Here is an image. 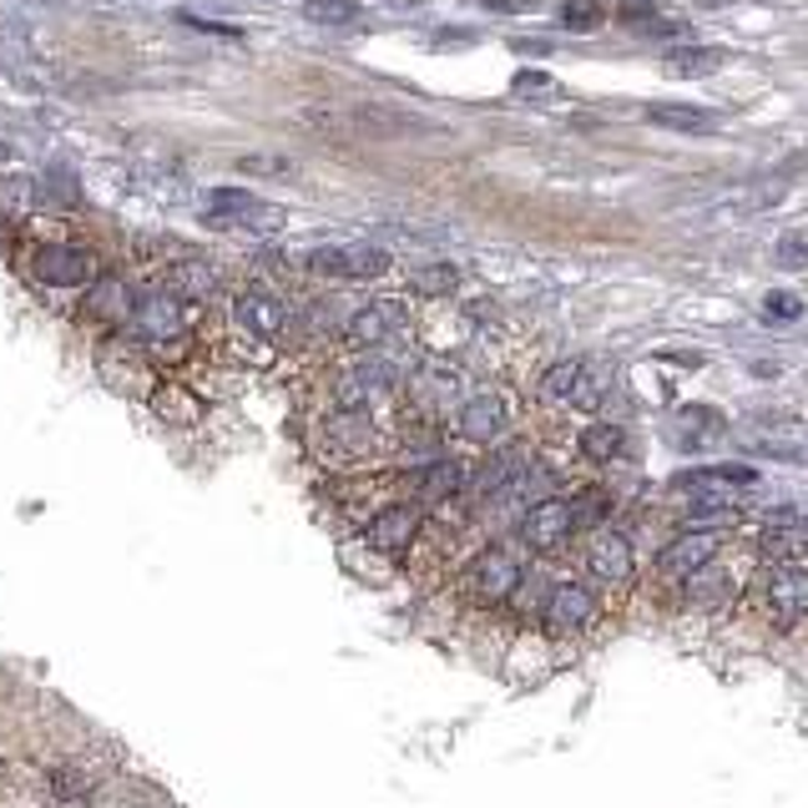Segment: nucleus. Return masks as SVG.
Listing matches in <instances>:
<instances>
[{
	"instance_id": "473e14b6",
	"label": "nucleus",
	"mask_w": 808,
	"mask_h": 808,
	"mask_svg": "<svg viewBox=\"0 0 808 808\" xmlns=\"http://www.w3.org/2000/svg\"><path fill=\"white\" fill-rule=\"evenodd\" d=\"M51 788H56L61 798H82L86 788H92V778H86V773H76V768H61V773H56V784H51Z\"/></svg>"
},
{
	"instance_id": "9d476101",
	"label": "nucleus",
	"mask_w": 808,
	"mask_h": 808,
	"mask_svg": "<svg viewBox=\"0 0 808 808\" xmlns=\"http://www.w3.org/2000/svg\"><path fill=\"white\" fill-rule=\"evenodd\" d=\"M535 465L531 445H500L496 455H486V465H480L476 476L465 480V496L470 500H490V496H506V490L515 486V480L525 476Z\"/></svg>"
},
{
	"instance_id": "423d86ee",
	"label": "nucleus",
	"mask_w": 808,
	"mask_h": 808,
	"mask_svg": "<svg viewBox=\"0 0 808 808\" xmlns=\"http://www.w3.org/2000/svg\"><path fill=\"white\" fill-rule=\"evenodd\" d=\"M541 617H546L551 637H582L586 627H596L602 606H596V596L586 592L582 582H561V586H551L546 606H541Z\"/></svg>"
},
{
	"instance_id": "a878e982",
	"label": "nucleus",
	"mask_w": 808,
	"mask_h": 808,
	"mask_svg": "<svg viewBox=\"0 0 808 808\" xmlns=\"http://www.w3.org/2000/svg\"><path fill=\"white\" fill-rule=\"evenodd\" d=\"M92 309H96V313H107V319H121V323H127V313H131V298H127V288H121L117 278H107V284H96V294H92Z\"/></svg>"
},
{
	"instance_id": "f704fd0d",
	"label": "nucleus",
	"mask_w": 808,
	"mask_h": 808,
	"mask_svg": "<svg viewBox=\"0 0 808 808\" xmlns=\"http://www.w3.org/2000/svg\"><path fill=\"white\" fill-rule=\"evenodd\" d=\"M0 162H11V142L6 137H0Z\"/></svg>"
},
{
	"instance_id": "2eb2a0df",
	"label": "nucleus",
	"mask_w": 808,
	"mask_h": 808,
	"mask_svg": "<svg viewBox=\"0 0 808 808\" xmlns=\"http://www.w3.org/2000/svg\"><path fill=\"white\" fill-rule=\"evenodd\" d=\"M763 596H768V612L784 627H798L808 617V571L804 566H773L763 576Z\"/></svg>"
},
{
	"instance_id": "6ab92c4d",
	"label": "nucleus",
	"mask_w": 808,
	"mask_h": 808,
	"mask_svg": "<svg viewBox=\"0 0 808 808\" xmlns=\"http://www.w3.org/2000/svg\"><path fill=\"white\" fill-rule=\"evenodd\" d=\"M404 490H415V506L419 500H425V506H445V500H455L465 490V465L460 460H429V465H419V470L404 476Z\"/></svg>"
},
{
	"instance_id": "4be33fe9",
	"label": "nucleus",
	"mask_w": 808,
	"mask_h": 808,
	"mask_svg": "<svg viewBox=\"0 0 808 808\" xmlns=\"http://www.w3.org/2000/svg\"><path fill=\"white\" fill-rule=\"evenodd\" d=\"M647 121L672 127V131H708V127H717V111L713 107H688V102H652V107H647Z\"/></svg>"
},
{
	"instance_id": "2f4dec72",
	"label": "nucleus",
	"mask_w": 808,
	"mask_h": 808,
	"mask_svg": "<svg viewBox=\"0 0 808 808\" xmlns=\"http://www.w3.org/2000/svg\"><path fill=\"white\" fill-rule=\"evenodd\" d=\"M778 263H784V268H808V243L798 238V233H788V238L778 243Z\"/></svg>"
},
{
	"instance_id": "7ed1b4c3",
	"label": "nucleus",
	"mask_w": 808,
	"mask_h": 808,
	"mask_svg": "<svg viewBox=\"0 0 808 808\" xmlns=\"http://www.w3.org/2000/svg\"><path fill=\"white\" fill-rule=\"evenodd\" d=\"M192 323L188 298L167 294V288H152V294H137L131 298V313H127V329L142 339V344H172L182 339Z\"/></svg>"
},
{
	"instance_id": "9b49d317",
	"label": "nucleus",
	"mask_w": 808,
	"mask_h": 808,
	"mask_svg": "<svg viewBox=\"0 0 808 808\" xmlns=\"http://www.w3.org/2000/svg\"><path fill=\"white\" fill-rule=\"evenodd\" d=\"M419 531H425V511H419L415 500H394V506H384V511L364 525V541L374 551H384V556H400V551L415 546Z\"/></svg>"
},
{
	"instance_id": "c85d7f7f",
	"label": "nucleus",
	"mask_w": 808,
	"mask_h": 808,
	"mask_svg": "<svg viewBox=\"0 0 808 808\" xmlns=\"http://www.w3.org/2000/svg\"><path fill=\"white\" fill-rule=\"evenodd\" d=\"M455 284H460V274H455L450 263H435V268H419L415 274L419 294H455Z\"/></svg>"
},
{
	"instance_id": "f8f14e48",
	"label": "nucleus",
	"mask_w": 808,
	"mask_h": 808,
	"mask_svg": "<svg viewBox=\"0 0 808 808\" xmlns=\"http://www.w3.org/2000/svg\"><path fill=\"white\" fill-rule=\"evenodd\" d=\"M727 535L723 531H682L672 546H662V556H657V571H662L667 582H688L692 571H702L708 561H717V551H723Z\"/></svg>"
},
{
	"instance_id": "f257e3e1",
	"label": "nucleus",
	"mask_w": 808,
	"mask_h": 808,
	"mask_svg": "<svg viewBox=\"0 0 808 808\" xmlns=\"http://www.w3.org/2000/svg\"><path fill=\"white\" fill-rule=\"evenodd\" d=\"M525 566H521V551L515 546H486L470 556V566L460 571V592L465 602H476V606H500V602H511L515 586H521Z\"/></svg>"
},
{
	"instance_id": "72a5a7b5",
	"label": "nucleus",
	"mask_w": 808,
	"mask_h": 808,
	"mask_svg": "<svg viewBox=\"0 0 808 808\" xmlns=\"http://www.w3.org/2000/svg\"><path fill=\"white\" fill-rule=\"evenodd\" d=\"M515 92H521V96H531V92L541 96V92H551V76L546 72H521V76H515Z\"/></svg>"
},
{
	"instance_id": "aec40b11",
	"label": "nucleus",
	"mask_w": 808,
	"mask_h": 808,
	"mask_svg": "<svg viewBox=\"0 0 808 808\" xmlns=\"http://www.w3.org/2000/svg\"><path fill=\"white\" fill-rule=\"evenodd\" d=\"M733 596H737V576L727 566H717V561H708L702 571H692V576H688V602L692 606L717 612V606H727Z\"/></svg>"
},
{
	"instance_id": "cd10ccee",
	"label": "nucleus",
	"mask_w": 808,
	"mask_h": 808,
	"mask_svg": "<svg viewBox=\"0 0 808 808\" xmlns=\"http://www.w3.org/2000/svg\"><path fill=\"white\" fill-rule=\"evenodd\" d=\"M354 0H304V15L309 21H323V25H344V21H354Z\"/></svg>"
},
{
	"instance_id": "b1692460",
	"label": "nucleus",
	"mask_w": 808,
	"mask_h": 808,
	"mask_svg": "<svg viewBox=\"0 0 808 808\" xmlns=\"http://www.w3.org/2000/svg\"><path fill=\"white\" fill-rule=\"evenodd\" d=\"M723 61H727V51H717V46L672 51V56H667V76H713Z\"/></svg>"
},
{
	"instance_id": "dca6fc26",
	"label": "nucleus",
	"mask_w": 808,
	"mask_h": 808,
	"mask_svg": "<svg viewBox=\"0 0 808 808\" xmlns=\"http://www.w3.org/2000/svg\"><path fill=\"white\" fill-rule=\"evenodd\" d=\"M571 531H576V521H571V500H561V496L535 500L531 511H525V521H521V541L531 551H556Z\"/></svg>"
},
{
	"instance_id": "6e6552de",
	"label": "nucleus",
	"mask_w": 808,
	"mask_h": 808,
	"mask_svg": "<svg viewBox=\"0 0 808 808\" xmlns=\"http://www.w3.org/2000/svg\"><path fill=\"white\" fill-rule=\"evenodd\" d=\"M506 425H511V404H506V394H470V400L455 404V435H460L465 445H490L506 435Z\"/></svg>"
},
{
	"instance_id": "1a4fd4ad",
	"label": "nucleus",
	"mask_w": 808,
	"mask_h": 808,
	"mask_svg": "<svg viewBox=\"0 0 808 808\" xmlns=\"http://www.w3.org/2000/svg\"><path fill=\"white\" fill-rule=\"evenodd\" d=\"M404 323H410L404 304H394V298H374V304H364V309L344 323V344L349 349H384L404 333Z\"/></svg>"
},
{
	"instance_id": "412c9836",
	"label": "nucleus",
	"mask_w": 808,
	"mask_h": 808,
	"mask_svg": "<svg viewBox=\"0 0 808 808\" xmlns=\"http://www.w3.org/2000/svg\"><path fill=\"white\" fill-rule=\"evenodd\" d=\"M688 521L698 525V531H727V525L737 521V506H733V496H717V490H708V486H698V480H692Z\"/></svg>"
},
{
	"instance_id": "c9c22d12",
	"label": "nucleus",
	"mask_w": 808,
	"mask_h": 808,
	"mask_svg": "<svg viewBox=\"0 0 808 808\" xmlns=\"http://www.w3.org/2000/svg\"><path fill=\"white\" fill-rule=\"evenodd\" d=\"M702 6H727V0H702Z\"/></svg>"
},
{
	"instance_id": "0eeeda50",
	"label": "nucleus",
	"mask_w": 808,
	"mask_h": 808,
	"mask_svg": "<svg viewBox=\"0 0 808 808\" xmlns=\"http://www.w3.org/2000/svg\"><path fill=\"white\" fill-rule=\"evenodd\" d=\"M31 278L46 288H86L96 278V258L72 243H46L31 253Z\"/></svg>"
},
{
	"instance_id": "f03ea898",
	"label": "nucleus",
	"mask_w": 808,
	"mask_h": 808,
	"mask_svg": "<svg viewBox=\"0 0 808 808\" xmlns=\"http://www.w3.org/2000/svg\"><path fill=\"white\" fill-rule=\"evenodd\" d=\"M612 390V374L592 359H561L541 374V400L551 404H576V410H596Z\"/></svg>"
},
{
	"instance_id": "a211bd4d",
	"label": "nucleus",
	"mask_w": 808,
	"mask_h": 808,
	"mask_svg": "<svg viewBox=\"0 0 808 808\" xmlns=\"http://www.w3.org/2000/svg\"><path fill=\"white\" fill-rule=\"evenodd\" d=\"M460 390L465 374L455 364H445V359H429V364H419L410 374V394H415L419 410H450V404H460Z\"/></svg>"
},
{
	"instance_id": "393cba45",
	"label": "nucleus",
	"mask_w": 808,
	"mask_h": 808,
	"mask_svg": "<svg viewBox=\"0 0 808 808\" xmlns=\"http://www.w3.org/2000/svg\"><path fill=\"white\" fill-rule=\"evenodd\" d=\"M172 294H192V298H208V294H217V274L213 268H208V263H178V268H172Z\"/></svg>"
},
{
	"instance_id": "ddd939ff",
	"label": "nucleus",
	"mask_w": 808,
	"mask_h": 808,
	"mask_svg": "<svg viewBox=\"0 0 808 808\" xmlns=\"http://www.w3.org/2000/svg\"><path fill=\"white\" fill-rule=\"evenodd\" d=\"M586 566L606 592H627L631 576H637V556H631V541L621 531H596L592 551H586Z\"/></svg>"
},
{
	"instance_id": "7c9ffc66",
	"label": "nucleus",
	"mask_w": 808,
	"mask_h": 808,
	"mask_svg": "<svg viewBox=\"0 0 808 808\" xmlns=\"http://www.w3.org/2000/svg\"><path fill=\"white\" fill-rule=\"evenodd\" d=\"M561 21H566L571 31H586V25L602 21V6H596V0H571L566 11H561Z\"/></svg>"
},
{
	"instance_id": "20e7f679",
	"label": "nucleus",
	"mask_w": 808,
	"mask_h": 808,
	"mask_svg": "<svg viewBox=\"0 0 808 808\" xmlns=\"http://www.w3.org/2000/svg\"><path fill=\"white\" fill-rule=\"evenodd\" d=\"M304 268L319 274V278L359 284V278H384L390 274V253L374 248V243H323V248H309Z\"/></svg>"
},
{
	"instance_id": "4468645a",
	"label": "nucleus",
	"mask_w": 808,
	"mask_h": 808,
	"mask_svg": "<svg viewBox=\"0 0 808 808\" xmlns=\"http://www.w3.org/2000/svg\"><path fill=\"white\" fill-rule=\"evenodd\" d=\"M208 217H213V223L258 227V233H274V227L284 223V213H278L274 202H258L253 192H243V188H217V192H208Z\"/></svg>"
},
{
	"instance_id": "c756f323",
	"label": "nucleus",
	"mask_w": 808,
	"mask_h": 808,
	"mask_svg": "<svg viewBox=\"0 0 808 808\" xmlns=\"http://www.w3.org/2000/svg\"><path fill=\"white\" fill-rule=\"evenodd\" d=\"M763 313H768V319L794 323V319H804V298H794V294H768V298H763Z\"/></svg>"
},
{
	"instance_id": "bb28decb",
	"label": "nucleus",
	"mask_w": 808,
	"mask_h": 808,
	"mask_svg": "<svg viewBox=\"0 0 808 808\" xmlns=\"http://www.w3.org/2000/svg\"><path fill=\"white\" fill-rule=\"evenodd\" d=\"M606 490H582V496H571V521H576V531H586V525H596L606 515Z\"/></svg>"
},
{
	"instance_id": "5701e85b",
	"label": "nucleus",
	"mask_w": 808,
	"mask_h": 808,
	"mask_svg": "<svg viewBox=\"0 0 808 808\" xmlns=\"http://www.w3.org/2000/svg\"><path fill=\"white\" fill-rule=\"evenodd\" d=\"M627 450H631V435L621 425H586L582 429V455L586 460L606 465V460H621Z\"/></svg>"
},
{
	"instance_id": "39448f33",
	"label": "nucleus",
	"mask_w": 808,
	"mask_h": 808,
	"mask_svg": "<svg viewBox=\"0 0 808 808\" xmlns=\"http://www.w3.org/2000/svg\"><path fill=\"white\" fill-rule=\"evenodd\" d=\"M384 445H390V435H384V425L374 415L333 410L323 419V455H333V460H374Z\"/></svg>"
},
{
	"instance_id": "f3484780",
	"label": "nucleus",
	"mask_w": 808,
	"mask_h": 808,
	"mask_svg": "<svg viewBox=\"0 0 808 808\" xmlns=\"http://www.w3.org/2000/svg\"><path fill=\"white\" fill-rule=\"evenodd\" d=\"M233 319H238L248 333H258V339H278V333L288 329V304L274 294V288H243V294L233 298Z\"/></svg>"
}]
</instances>
